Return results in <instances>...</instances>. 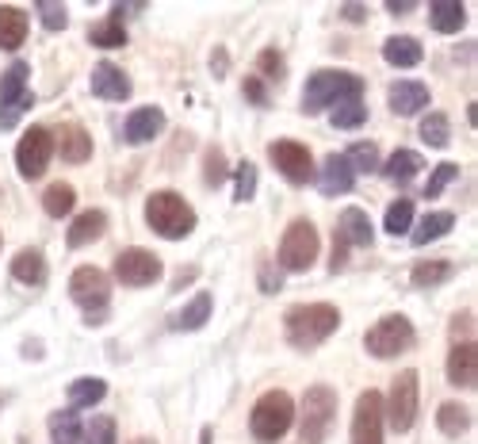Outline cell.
<instances>
[{"instance_id":"1","label":"cell","mask_w":478,"mask_h":444,"mask_svg":"<svg viewBox=\"0 0 478 444\" xmlns=\"http://www.w3.org/2000/svg\"><path fill=\"white\" fill-rule=\"evenodd\" d=\"M341 326V311L333 303H299L283 314V334L295 349H318Z\"/></svg>"},{"instance_id":"2","label":"cell","mask_w":478,"mask_h":444,"mask_svg":"<svg viewBox=\"0 0 478 444\" xmlns=\"http://www.w3.org/2000/svg\"><path fill=\"white\" fill-rule=\"evenodd\" d=\"M364 93V81L356 73H344V69H318L310 73L306 81V93H303V111L306 116H318L326 108H337L344 100H360Z\"/></svg>"},{"instance_id":"3","label":"cell","mask_w":478,"mask_h":444,"mask_svg":"<svg viewBox=\"0 0 478 444\" xmlns=\"http://www.w3.org/2000/svg\"><path fill=\"white\" fill-rule=\"evenodd\" d=\"M146 222L153 234L169 238V242H180V238H188L196 230V211H191L188 199L176 192H153L146 199Z\"/></svg>"},{"instance_id":"4","label":"cell","mask_w":478,"mask_h":444,"mask_svg":"<svg viewBox=\"0 0 478 444\" xmlns=\"http://www.w3.org/2000/svg\"><path fill=\"white\" fill-rule=\"evenodd\" d=\"M291 422H295V402L288 391H268V395L256 399L249 414V429L261 444H276L291 429Z\"/></svg>"},{"instance_id":"5","label":"cell","mask_w":478,"mask_h":444,"mask_svg":"<svg viewBox=\"0 0 478 444\" xmlns=\"http://www.w3.org/2000/svg\"><path fill=\"white\" fill-rule=\"evenodd\" d=\"M333 414H337V395H333V387H326V383L310 387L303 395V410H299L303 444H321L326 440L329 429H333Z\"/></svg>"},{"instance_id":"6","label":"cell","mask_w":478,"mask_h":444,"mask_svg":"<svg viewBox=\"0 0 478 444\" xmlns=\"http://www.w3.org/2000/svg\"><path fill=\"white\" fill-rule=\"evenodd\" d=\"M318 253H321V238L314 230V222H291L288 226V234H283V242H280V269L283 272H306L310 264L318 261Z\"/></svg>"},{"instance_id":"7","label":"cell","mask_w":478,"mask_h":444,"mask_svg":"<svg viewBox=\"0 0 478 444\" xmlns=\"http://www.w3.org/2000/svg\"><path fill=\"white\" fill-rule=\"evenodd\" d=\"M417 341V334H413V322L406 319V314H391V319H383L368 329V337H364V345L371 357H379V360H391V357H402V352Z\"/></svg>"},{"instance_id":"8","label":"cell","mask_w":478,"mask_h":444,"mask_svg":"<svg viewBox=\"0 0 478 444\" xmlns=\"http://www.w3.org/2000/svg\"><path fill=\"white\" fill-rule=\"evenodd\" d=\"M69 295H73L77 307H85L88 326H100L103 311H108V299H111V284L100 269H77L69 276Z\"/></svg>"},{"instance_id":"9","label":"cell","mask_w":478,"mask_h":444,"mask_svg":"<svg viewBox=\"0 0 478 444\" xmlns=\"http://www.w3.org/2000/svg\"><path fill=\"white\" fill-rule=\"evenodd\" d=\"M421 379L413 367H406V372H398L394 375V383H391V399H386L383 406V414L391 417V429L394 433H406V429L417 422V402H421Z\"/></svg>"},{"instance_id":"10","label":"cell","mask_w":478,"mask_h":444,"mask_svg":"<svg viewBox=\"0 0 478 444\" xmlns=\"http://www.w3.org/2000/svg\"><path fill=\"white\" fill-rule=\"evenodd\" d=\"M50 154H54V134L46 131V126H31V131H23L20 146H16V165L20 173L28 176V181H38L43 169L50 165Z\"/></svg>"},{"instance_id":"11","label":"cell","mask_w":478,"mask_h":444,"mask_svg":"<svg viewBox=\"0 0 478 444\" xmlns=\"http://www.w3.org/2000/svg\"><path fill=\"white\" fill-rule=\"evenodd\" d=\"M115 276L126 287H150L161 280V261L150 249H123L119 261H115Z\"/></svg>"},{"instance_id":"12","label":"cell","mask_w":478,"mask_h":444,"mask_svg":"<svg viewBox=\"0 0 478 444\" xmlns=\"http://www.w3.org/2000/svg\"><path fill=\"white\" fill-rule=\"evenodd\" d=\"M352 444H383V399L379 391H364L352 414Z\"/></svg>"},{"instance_id":"13","label":"cell","mask_w":478,"mask_h":444,"mask_svg":"<svg viewBox=\"0 0 478 444\" xmlns=\"http://www.w3.org/2000/svg\"><path fill=\"white\" fill-rule=\"evenodd\" d=\"M272 165L291 184H310V176H314V157L303 142H272Z\"/></svg>"},{"instance_id":"14","label":"cell","mask_w":478,"mask_h":444,"mask_svg":"<svg viewBox=\"0 0 478 444\" xmlns=\"http://www.w3.org/2000/svg\"><path fill=\"white\" fill-rule=\"evenodd\" d=\"M448 379L456 387L478 383V345L474 341H456V349L448 352Z\"/></svg>"},{"instance_id":"15","label":"cell","mask_w":478,"mask_h":444,"mask_svg":"<svg viewBox=\"0 0 478 444\" xmlns=\"http://www.w3.org/2000/svg\"><path fill=\"white\" fill-rule=\"evenodd\" d=\"M93 93L100 100H111V104H123L131 96V77L119 66H111V61H100L93 69Z\"/></svg>"},{"instance_id":"16","label":"cell","mask_w":478,"mask_h":444,"mask_svg":"<svg viewBox=\"0 0 478 444\" xmlns=\"http://www.w3.org/2000/svg\"><path fill=\"white\" fill-rule=\"evenodd\" d=\"M161 126H165L161 108H134L131 116H126L123 134H126V142L131 146H146V142H153V138L161 134Z\"/></svg>"},{"instance_id":"17","label":"cell","mask_w":478,"mask_h":444,"mask_svg":"<svg viewBox=\"0 0 478 444\" xmlns=\"http://www.w3.org/2000/svg\"><path fill=\"white\" fill-rule=\"evenodd\" d=\"M352 184H356V173L348 169L344 154H329L326 169L318 176V192L321 196H344V192H352Z\"/></svg>"},{"instance_id":"18","label":"cell","mask_w":478,"mask_h":444,"mask_svg":"<svg viewBox=\"0 0 478 444\" xmlns=\"http://www.w3.org/2000/svg\"><path fill=\"white\" fill-rule=\"evenodd\" d=\"M391 108H394V116H417L421 108H429V88L421 81H394Z\"/></svg>"},{"instance_id":"19","label":"cell","mask_w":478,"mask_h":444,"mask_svg":"<svg viewBox=\"0 0 478 444\" xmlns=\"http://www.w3.org/2000/svg\"><path fill=\"white\" fill-rule=\"evenodd\" d=\"M103 230H108V214H103V211H85V214H77V219H73L66 242H69V249L93 246L96 238H103Z\"/></svg>"},{"instance_id":"20","label":"cell","mask_w":478,"mask_h":444,"mask_svg":"<svg viewBox=\"0 0 478 444\" xmlns=\"http://www.w3.org/2000/svg\"><path fill=\"white\" fill-rule=\"evenodd\" d=\"M341 230H337V238L344 246H371L376 242V230H371V219L360 207H348V211H341Z\"/></svg>"},{"instance_id":"21","label":"cell","mask_w":478,"mask_h":444,"mask_svg":"<svg viewBox=\"0 0 478 444\" xmlns=\"http://www.w3.org/2000/svg\"><path fill=\"white\" fill-rule=\"evenodd\" d=\"M58 134H61L58 138V142H61V161L81 165V161L93 157V138H88V131H85L81 123H66Z\"/></svg>"},{"instance_id":"22","label":"cell","mask_w":478,"mask_h":444,"mask_svg":"<svg viewBox=\"0 0 478 444\" xmlns=\"http://www.w3.org/2000/svg\"><path fill=\"white\" fill-rule=\"evenodd\" d=\"M12 276L20 284H31V287H43L46 284V257L38 249H23L12 257Z\"/></svg>"},{"instance_id":"23","label":"cell","mask_w":478,"mask_h":444,"mask_svg":"<svg viewBox=\"0 0 478 444\" xmlns=\"http://www.w3.org/2000/svg\"><path fill=\"white\" fill-rule=\"evenodd\" d=\"M429 23H433V31H441V35H456L467 28V8L459 4V0H436V4L429 8Z\"/></svg>"},{"instance_id":"24","label":"cell","mask_w":478,"mask_h":444,"mask_svg":"<svg viewBox=\"0 0 478 444\" xmlns=\"http://www.w3.org/2000/svg\"><path fill=\"white\" fill-rule=\"evenodd\" d=\"M383 58L391 61V66L398 69H409V66H417V61L425 58V50L417 39H409V35H391V39L383 43Z\"/></svg>"},{"instance_id":"25","label":"cell","mask_w":478,"mask_h":444,"mask_svg":"<svg viewBox=\"0 0 478 444\" xmlns=\"http://www.w3.org/2000/svg\"><path fill=\"white\" fill-rule=\"evenodd\" d=\"M28 39V16L20 8H0V50H16Z\"/></svg>"},{"instance_id":"26","label":"cell","mask_w":478,"mask_h":444,"mask_svg":"<svg viewBox=\"0 0 478 444\" xmlns=\"http://www.w3.org/2000/svg\"><path fill=\"white\" fill-rule=\"evenodd\" d=\"M436 429H441L444 437H463L471 429V410L463 402H444L441 410H436Z\"/></svg>"},{"instance_id":"27","label":"cell","mask_w":478,"mask_h":444,"mask_svg":"<svg viewBox=\"0 0 478 444\" xmlns=\"http://www.w3.org/2000/svg\"><path fill=\"white\" fill-rule=\"evenodd\" d=\"M451 226H456V214H451V211H433V214H425V219L417 222V230H413V246L436 242V238H444Z\"/></svg>"},{"instance_id":"28","label":"cell","mask_w":478,"mask_h":444,"mask_svg":"<svg viewBox=\"0 0 478 444\" xmlns=\"http://www.w3.org/2000/svg\"><path fill=\"white\" fill-rule=\"evenodd\" d=\"M103 395H108V383L96 375H85L77 379V383H69V406L73 410H88V406H96Z\"/></svg>"},{"instance_id":"29","label":"cell","mask_w":478,"mask_h":444,"mask_svg":"<svg viewBox=\"0 0 478 444\" xmlns=\"http://www.w3.org/2000/svg\"><path fill=\"white\" fill-rule=\"evenodd\" d=\"M421 169H425V161H421L417 149H398V154H391V161H386V176H391L394 184L413 181Z\"/></svg>"},{"instance_id":"30","label":"cell","mask_w":478,"mask_h":444,"mask_svg":"<svg viewBox=\"0 0 478 444\" xmlns=\"http://www.w3.org/2000/svg\"><path fill=\"white\" fill-rule=\"evenodd\" d=\"M73 203H77V192H73V184H66V181L50 184L46 196H43V207H46L50 219H66V214L73 211Z\"/></svg>"},{"instance_id":"31","label":"cell","mask_w":478,"mask_h":444,"mask_svg":"<svg viewBox=\"0 0 478 444\" xmlns=\"http://www.w3.org/2000/svg\"><path fill=\"white\" fill-rule=\"evenodd\" d=\"M211 311H215V299L207 295V291H199V295L176 314V326H180V329H203L207 319H211Z\"/></svg>"},{"instance_id":"32","label":"cell","mask_w":478,"mask_h":444,"mask_svg":"<svg viewBox=\"0 0 478 444\" xmlns=\"http://www.w3.org/2000/svg\"><path fill=\"white\" fill-rule=\"evenodd\" d=\"M28 61H16V66L4 69V77H0V104H12V100L28 96Z\"/></svg>"},{"instance_id":"33","label":"cell","mask_w":478,"mask_h":444,"mask_svg":"<svg viewBox=\"0 0 478 444\" xmlns=\"http://www.w3.org/2000/svg\"><path fill=\"white\" fill-rule=\"evenodd\" d=\"M451 276V261H417L413 264V272H409V280L413 287H436V284H444Z\"/></svg>"},{"instance_id":"34","label":"cell","mask_w":478,"mask_h":444,"mask_svg":"<svg viewBox=\"0 0 478 444\" xmlns=\"http://www.w3.org/2000/svg\"><path fill=\"white\" fill-rule=\"evenodd\" d=\"M50 437H54V444H77L81 440V417L73 410L50 414Z\"/></svg>"},{"instance_id":"35","label":"cell","mask_w":478,"mask_h":444,"mask_svg":"<svg viewBox=\"0 0 478 444\" xmlns=\"http://www.w3.org/2000/svg\"><path fill=\"white\" fill-rule=\"evenodd\" d=\"M348 169L352 173H379V146L376 142H356V146H348Z\"/></svg>"},{"instance_id":"36","label":"cell","mask_w":478,"mask_h":444,"mask_svg":"<svg viewBox=\"0 0 478 444\" xmlns=\"http://www.w3.org/2000/svg\"><path fill=\"white\" fill-rule=\"evenodd\" d=\"M88 43L100 46V50H115V46H126V31H123L119 20H103L88 31Z\"/></svg>"},{"instance_id":"37","label":"cell","mask_w":478,"mask_h":444,"mask_svg":"<svg viewBox=\"0 0 478 444\" xmlns=\"http://www.w3.org/2000/svg\"><path fill=\"white\" fill-rule=\"evenodd\" d=\"M421 138H425V146H433V149H444L448 142H451V123H448V116H425V123H421Z\"/></svg>"},{"instance_id":"38","label":"cell","mask_w":478,"mask_h":444,"mask_svg":"<svg viewBox=\"0 0 478 444\" xmlns=\"http://www.w3.org/2000/svg\"><path fill=\"white\" fill-rule=\"evenodd\" d=\"M368 119V108L360 104V100H344V104L333 108V126L337 131H352V126H364Z\"/></svg>"},{"instance_id":"39","label":"cell","mask_w":478,"mask_h":444,"mask_svg":"<svg viewBox=\"0 0 478 444\" xmlns=\"http://www.w3.org/2000/svg\"><path fill=\"white\" fill-rule=\"evenodd\" d=\"M386 234H406L413 226V199H394L391 207H386Z\"/></svg>"},{"instance_id":"40","label":"cell","mask_w":478,"mask_h":444,"mask_svg":"<svg viewBox=\"0 0 478 444\" xmlns=\"http://www.w3.org/2000/svg\"><path fill=\"white\" fill-rule=\"evenodd\" d=\"M203 181H207V188H218V184H223L226 181V157H223V149H218V146H211V149H207V157H203Z\"/></svg>"},{"instance_id":"41","label":"cell","mask_w":478,"mask_h":444,"mask_svg":"<svg viewBox=\"0 0 478 444\" xmlns=\"http://www.w3.org/2000/svg\"><path fill=\"white\" fill-rule=\"evenodd\" d=\"M234 173H238L234 199H238V203H249V199H253V192H256V165H253V161H241Z\"/></svg>"},{"instance_id":"42","label":"cell","mask_w":478,"mask_h":444,"mask_svg":"<svg viewBox=\"0 0 478 444\" xmlns=\"http://www.w3.org/2000/svg\"><path fill=\"white\" fill-rule=\"evenodd\" d=\"M85 444H115V422H111L108 414H100V417H93V422H88Z\"/></svg>"},{"instance_id":"43","label":"cell","mask_w":478,"mask_h":444,"mask_svg":"<svg viewBox=\"0 0 478 444\" xmlns=\"http://www.w3.org/2000/svg\"><path fill=\"white\" fill-rule=\"evenodd\" d=\"M35 104V96L28 93V96H20V100H12V104H0V131H12V126L20 123V116L28 111Z\"/></svg>"},{"instance_id":"44","label":"cell","mask_w":478,"mask_h":444,"mask_svg":"<svg viewBox=\"0 0 478 444\" xmlns=\"http://www.w3.org/2000/svg\"><path fill=\"white\" fill-rule=\"evenodd\" d=\"M38 16H43L50 31H66V23H69L66 4H50V0H38Z\"/></svg>"},{"instance_id":"45","label":"cell","mask_w":478,"mask_h":444,"mask_svg":"<svg viewBox=\"0 0 478 444\" xmlns=\"http://www.w3.org/2000/svg\"><path fill=\"white\" fill-rule=\"evenodd\" d=\"M456 173H459V169H456V165H451V161H444V165H436L433 181H429V184H425V196H429V199H433V196H441V192H444V188H448L451 181H456Z\"/></svg>"},{"instance_id":"46","label":"cell","mask_w":478,"mask_h":444,"mask_svg":"<svg viewBox=\"0 0 478 444\" xmlns=\"http://www.w3.org/2000/svg\"><path fill=\"white\" fill-rule=\"evenodd\" d=\"M256 69H261L264 77H283V58H280V50H264V54H256Z\"/></svg>"},{"instance_id":"47","label":"cell","mask_w":478,"mask_h":444,"mask_svg":"<svg viewBox=\"0 0 478 444\" xmlns=\"http://www.w3.org/2000/svg\"><path fill=\"white\" fill-rule=\"evenodd\" d=\"M261 287L268 291V295H272V291H280V276H276L272 269H268V261L261 264Z\"/></svg>"},{"instance_id":"48","label":"cell","mask_w":478,"mask_h":444,"mask_svg":"<svg viewBox=\"0 0 478 444\" xmlns=\"http://www.w3.org/2000/svg\"><path fill=\"white\" fill-rule=\"evenodd\" d=\"M245 96H249L253 104H264V100H268V96H264V85L256 81V77H249V81H245Z\"/></svg>"},{"instance_id":"49","label":"cell","mask_w":478,"mask_h":444,"mask_svg":"<svg viewBox=\"0 0 478 444\" xmlns=\"http://www.w3.org/2000/svg\"><path fill=\"white\" fill-rule=\"evenodd\" d=\"M341 16H344L348 23H364L368 8H364V4H344V8H341Z\"/></svg>"},{"instance_id":"50","label":"cell","mask_w":478,"mask_h":444,"mask_svg":"<svg viewBox=\"0 0 478 444\" xmlns=\"http://www.w3.org/2000/svg\"><path fill=\"white\" fill-rule=\"evenodd\" d=\"M386 12H394V16H406V12H413V0H391V4H386Z\"/></svg>"},{"instance_id":"51","label":"cell","mask_w":478,"mask_h":444,"mask_svg":"<svg viewBox=\"0 0 478 444\" xmlns=\"http://www.w3.org/2000/svg\"><path fill=\"white\" fill-rule=\"evenodd\" d=\"M451 329H456V337H467V334H471V314H459Z\"/></svg>"},{"instance_id":"52","label":"cell","mask_w":478,"mask_h":444,"mask_svg":"<svg viewBox=\"0 0 478 444\" xmlns=\"http://www.w3.org/2000/svg\"><path fill=\"white\" fill-rule=\"evenodd\" d=\"M223 69H226V54L218 50V54H215V73H223Z\"/></svg>"},{"instance_id":"53","label":"cell","mask_w":478,"mask_h":444,"mask_svg":"<svg viewBox=\"0 0 478 444\" xmlns=\"http://www.w3.org/2000/svg\"><path fill=\"white\" fill-rule=\"evenodd\" d=\"M203 444H211V429H203V437H199Z\"/></svg>"},{"instance_id":"54","label":"cell","mask_w":478,"mask_h":444,"mask_svg":"<svg viewBox=\"0 0 478 444\" xmlns=\"http://www.w3.org/2000/svg\"><path fill=\"white\" fill-rule=\"evenodd\" d=\"M131 444H158V440H150V437H142V440H131Z\"/></svg>"}]
</instances>
